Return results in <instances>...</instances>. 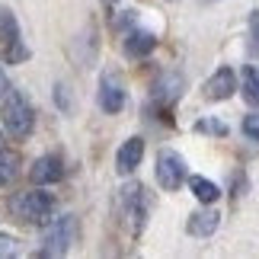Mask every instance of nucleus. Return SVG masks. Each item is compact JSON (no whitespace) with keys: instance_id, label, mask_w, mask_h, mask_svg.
Segmentation results:
<instances>
[{"instance_id":"f257e3e1","label":"nucleus","mask_w":259,"mask_h":259,"mask_svg":"<svg viewBox=\"0 0 259 259\" xmlns=\"http://www.w3.org/2000/svg\"><path fill=\"white\" fill-rule=\"evenodd\" d=\"M10 211H13L19 221H29V224H48L55 214V198L48 192H19L10 198Z\"/></svg>"},{"instance_id":"f03ea898","label":"nucleus","mask_w":259,"mask_h":259,"mask_svg":"<svg viewBox=\"0 0 259 259\" xmlns=\"http://www.w3.org/2000/svg\"><path fill=\"white\" fill-rule=\"evenodd\" d=\"M4 125L13 138H26L35 125L32 106H29L26 96L16 93V90H7V96H4Z\"/></svg>"},{"instance_id":"7ed1b4c3","label":"nucleus","mask_w":259,"mask_h":259,"mask_svg":"<svg viewBox=\"0 0 259 259\" xmlns=\"http://www.w3.org/2000/svg\"><path fill=\"white\" fill-rule=\"evenodd\" d=\"M74 240H77V221L71 214L55 218L42 234V256H64Z\"/></svg>"},{"instance_id":"20e7f679","label":"nucleus","mask_w":259,"mask_h":259,"mask_svg":"<svg viewBox=\"0 0 259 259\" xmlns=\"http://www.w3.org/2000/svg\"><path fill=\"white\" fill-rule=\"evenodd\" d=\"M157 183H160L166 192H173L186 183V163L176 151H160L157 154Z\"/></svg>"},{"instance_id":"39448f33","label":"nucleus","mask_w":259,"mask_h":259,"mask_svg":"<svg viewBox=\"0 0 259 259\" xmlns=\"http://www.w3.org/2000/svg\"><path fill=\"white\" fill-rule=\"evenodd\" d=\"M122 211L128 218V224H132V231L138 234L144 227V221H147V195H144V189L138 183L122 189Z\"/></svg>"},{"instance_id":"423d86ee","label":"nucleus","mask_w":259,"mask_h":259,"mask_svg":"<svg viewBox=\"0 0 259 259\" xmlns=\"http://www.w3.org/2000/svg\"><path fill=\"white\" fill-rule=\"evenodd\" d=\"M99 106H103L106 112H122L125 90H122V80H118L115 74H103V80H99Z\"/></svg>"},{"instance_id":"0eeeda50","label":"nucleus","mask_w":259,"mask_h":259,"mask_svg":"<svg viewBox=\"0 0 259 259\" xmlns=\"http://www.w3.org/2000/svg\"><path fill=\"white\" fill-rule=\"evenodd\" d=\"M29 176H32V183H35V186L58 183V179L64 176L61 157H58V154H45V157H38V160L32 163V170H29Z\"/></svg>"},{"instance_id":"6e6552de","label":"nucleus","mask_w":259,"mask_h":259,"mask_svg":"<svg viewBox=\"0 0 259 259\" xmlns=\"http://www.w3.org/2000/svg\"><path fill=\"white\" fill-rule=\"evenodd\" d=\"M141 157H144V141L141 138H128L115 154V170L118 173H132L135 166L141 163Z\"/></svg>"},{"instance_id":"1a4fd4ad","label":"nucleus","mask_w":259,"mask_h":259,"mask_svg":"<svg viewBox=\"0 0 259 259\" xmlns=\"http://www.w3.org/2000/svg\"><path fill=\"white\" fill-rule=\"evenodd\" d=\"M237 90V80H234V71L231 67H221V71H214L211 77H208L205 83V96L208 99H227Z\"/></svg>"},{"instance_id":"9d476101","label":"nucleus","mask_w":259,"mask_h":259,"mask_svg":"<svg viewBox=\"0 0 259 259\" xmlns=\"http://www.w3.org/2000/svg\"><path fill=\"white\" fill-rule=\"evenodd\" d=\"M218 224H221V214L211 211V208H205V211H195L192 218H189L186 231L192 234V237H211L218 231Z\"/></svg>"},{"instance_id":"9b49d317","label":"nucleus","mask_w":259,"mask_h":259,"mask_svg":"<svg viewBox=\"0 0 259 259\" xmlns=\"http://www.w3.org/2000/svg\"><path fill=\"white\" fill-rule=\"evenodd\" d=\"M154 45H157V38L151 32H132L125 38V55L128 58H144V55L154 52Z\"/></svg>"},{"instance_id":"f8f14e48","label":"nucleus","mask_w":259,"mask_h":259,"mask_svg":"<svg viewBox=\"0 0 259 259\" xmlns=\"http://www.w3.org/2000/svg\"><path fill=\"white\" fill-rule=\"evenodd\" d=\"M19 176V154L16 151H4L0 147V189L10 186Z\"/></svg>"},{"instance_id":"ddd939ff","label":"nucleus","mask_w":259,"mask_h":259,"mask_svg":"<svg viewBox=\"0 0 259 259\" xmlns=\"http://www.w3.org/2000/svg\"><path fill=\"white\" fill-rule=\"evenodd\" d=\"M189 189H192V195L198 198V202H205V205H211L218 195H221V189H218L211 179H205V176H192L189 179Z\"/></svg>"},{"instance_id":"4468645a","label":"nucleus","mask_w":259,"mask_h":259,"mask_svg":"<svg viewBox=\"0 0 259 259\" xmlns=\"http://www.w3.org/2000/svg\"><path fill=\"white\" fill-rule=\"evenodd\" d=\"M179 87H183V77L179 74H163L154 87V96L157 99H176L179 96Z\"/></svg>"},{"instance_id":"2eb2a0df","label":"nucleus","mask_w":259,"mask_h":259,"mask_svg":"<svg viewBox=\"0 0 259 259\" xmlns=\"http://www.w3.org/2000/svg\"><path fill=\"white\" fill-rule=\"evenodd\" d=\"M19 38V26H16V16L10 10H0V48L16 42Z\"/></svg>"},{"instance_id":"dca6fc26","label":"nucleus","mask_w":259,"mask_h":259,"mask_svg":"<svg viewBox=\"0 0 259 259\" xmlns=\"http://www.w3.org/2000/svg\"><path fill=\"white\" fill-rule=\"evenodd\" d=\"M243 99L250 106H259V71L256 67H243Z\"/></svg>"},{"instance_id":"f3484780","label":"nucleus","mask_w":259,"mask_h":259,"mask_svg":"<svg viewBox=\"0 0 259 259\" xmlns=\"http://www.w3.org/2000/svg\"><path fill=\"white\" fill-rule=\"evenodd\" d=\"M26 58H29V52L23 48V42H19V38H16V42H10V45H4V61H7V64L26 61Z\"/></svg>"},{"instance_id":"a211bd4d","label":"nucleus","mask_w":259,"mask_h":259,"mask_svg":"<svg viewBox=\"0 0 259 259\" xmlns=\"http://www.w3.org/2000/svg\"><path fill=\"white\" fill-rule=\"evenodd\" d=\"M195 132H208V135L224 138V135H227V125H224V122H214V118H205V122L195 125Z\"/></svg>"},{"instance_id":"6ab92c4d","label":"nucleus","mask_w":259,"mask_h":259,"mask_svg":"<svg viewBox=\"0 0 259 259\" xmlns=\"http://www.w3.org/2000/svg\"><path fill=\"white\" fill-rule=\"evenodd\" d=\"M19 253V243H16V237H10V234H0V259H10V256H16Z\"/></svg>"},{"instance_id":"aec40b11","label":"nucleus","mask_w":259,"mask_h":259,"mask_svg":"<svg viewBox=\"0 0 259 259\" xmlns=\"http://www.w3.org/2000/svg\"><path fill=\"white\" fill-rule=\"evenodd\" d=\"M243 135L250 138V141H259V112L243 118Z\"/></svg>"},{"instance_id":"412c9836","label":"nucleus","mask_w":259,"mask_h":259,"mask_svg":"<svg viewBox=\"0 0 259 259\" xmlns=\"http://www.w3.org/2000/svg\"><path fill=\"white\" fill-rule=\"evenodd\" d=\"M250 52L259 55V13H253V42H250Z\"/></svg>"},{"instance_id":"4be33fe9","label":"nucleus","mask_w":259,"mask_h":259,"mask_svg":"<svg viewBox=\"0 0 259 259\" xmlns=\"http://www.w3.org/2000/svg\"><path fill=\"white\" fill-rule=\"evenodd\" d=\"M7 90H10V83H7V77H4V71H0V103H4V96H7Z\"/></svg>"},{"instance_id":"5701e85b","label":"nucleus","mask_w":259,"mask_h":259,"mask_svg":"<svg viewBox=\"0 0 259 259\" xmlns=\"http://www.w3.org/2000/svg\"><path fill=\"white\" fill-rule=\"evenodd\" d=\"M106 4H115V0H106Z\"/></svg>"}]
</instances>
